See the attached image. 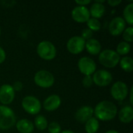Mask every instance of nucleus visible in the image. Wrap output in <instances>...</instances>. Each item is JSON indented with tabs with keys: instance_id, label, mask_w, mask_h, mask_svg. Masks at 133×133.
<instances>
[{
	"instance_id": "obj_14",
	"label": "nucleus",
	"mask_w": 133,
	"mask_h": 133,
	"mask_svg": "<svg viewBox=\"0 0 133 133\" xmlns=\"http://www.w3.org/2000/svg\"><path fill=\"white\" fill-rule=\"evenodd\" d=\"M92 117H94V108L88 105L82 106L75 114L76 120L80 123H86Z\"/></svg>"
},
{
	"instance_id": "obj_21",
	"label": "nucleus",
	"mask_w": 133,
	"mask_h": 133,
	"mask_svg": "<svg viewBox=\"0 0 133 133\" xmlns=\"http://www.w3.org/2000/svg\"><path fill=\"white\" fill-rule=\"evenodd\" d=\"M122 69L126 72H132L133 70V59L130 56H124L120 58L118 63Z\"/></svg>"
},
{
	"instance_id": "obj_12",
	"label": "nucleus",
	"mask_w": 133,
	"mask_h": 133,
	"mask_svg": "<svg viewBox=\"0 0 133 133\" xmlns=\"http://www.w3.org/2000/svg\"><path fill=\"white\" fill-rule=\"evenodd\" d=\"M126 26V23L121 16L113 18L108 25V31L112 36H118L123 33Z\"/></svg>"
},
{
	"instance_id": "obj_11",
	"label": "nucleus",
	"mask_w": 133,
	"mask_h": 133,
	"mask_svg": "<svg viewBox=\"0 0 133 133\" xmlns=\"http://www.w3.org/2000/svg\"><path fill=\"white\" fill-rule=\"evenodd\" d=\"M15 98V91L9 84H3L0 87V103L2 105L10 104Z\"/></svg>"
},
{
	"instance_id": "obj_7",
	"label": "nucleus",
	"mask_w": 133,
	"mask_h": 133,
	"mask_svg": "<svg viewBox=\"0 0 133 133\" xmlns=\"http://www.w3.org/2000/svg\"><path fill=\"white\" fill-rule=\"evenodd\" d=\"M129 92L128 85L122 81L115 82L111 88V97L118 101H124L128 97Z\"/></svg>"
},
{
	"instance_id": "obj_2",
	"label": "nucleus",
	"mask_w": 133,
	"mask_h": 133,
	"mask_svg": "<svg viewBox=\"0 0 133 133\" xmlns=\"http://www.w3.org/2000/svg\"><path fill=\"white\" fill-rule=\"evenodd\" d=\"M16 118L13 111L5 105H0V129L7 130L16 125Z\"/></svg>"
},
{
	"instance_id": "obj_23",
	"label": "nucleus",
	"mask_w": 133,
	"mask_h": 133,
	"mask_svg": "<svg viewBox=\"0 0 133 133\" xmlns=\"http://www.w3.org/2000/svg\"><path fill=\"white\" fill-rule=\"evenodd\" d=\"M39 131H44L48 128V123L46 118L44 115H37L34 118V125Z\"/></svg>"
},
{
	"instance_id": "obj_29",
	"label": "nucleus",
	"mask_w": 133,
	"mask_h": 133,
	"mask_svg": "<svg viewBox=\"0 0 133 133\" xmlns=\"http://www.w3.org/2000/svg\"><path fill=\"white\" fill-rule=\"evenodd\" d=\"M82 84L85 88H90L93 86V79L91 76H85L83 79Z\"/></svg>"
},
{
	"instance_id": "obj_34",
	"label": "nucleus",
	"mask_w": 133,
	"mask_h": 133,
	"mask_svg": "<svg viewBox=\"0 0 133 133\" xmlns=\"http://www.w3.org/2000/svg\"><path fill=\"white\" fill-rule=\"evenodd\" d=\"M129 96H130V97H129V101H130L131 106H132L133 105V98H132L133 87H131V89H130V91L129 92Z\"/></svg>"
},
{
	"instance_id": "obj_35",
	"label": "nucleus",
	"mask_w": 133,
	"mask_h": 133,
	"mask_svg": "<svg viewBox=\"0 0 133 133\" xmlns=\"http://www.w3.org/2000/svg\"><path fill=\"white\" fill-rule=\"evenodd\" d=\"M61 133H75L72 130H69V129H66V130H64V131H62Z\"/></svg>"
},
{
	"instance_id": "obj_6",
	"label": "nucleus",
	"mask_w": 133,
	"mask_h": 133,
	"mask_svg": "<svg viewBox=\"0 0 133 133\" xmlns=\"http://www.w3.org/2000/svg\"><path fill=\"white\" fill-rule=\"evenodd\" d=\"M21 105L23 110L31 115H37L41 110V101L34 96H26L23 97Z\"/></svg>"
},
{
	"instance_id": "obj_8",
	"label": "nucleus",
	"mask_w": 133,
	"mask_h": 133,
	"mask_svg": "<svg viewBox=\"0 0 133 133\" xmlns=\"http://www.w3.org/2000/svg\"><path fill=\"white\" fill-rule=\"evenodd\" d=\"M93 83L98 87H105L111 83L113 76L110 72L105 69H100L96 71L92 76Z\"/></svg>"
},
{
	"instance_id": "obj_30",
	"label": "nucleus",
	"mask_w": 133,
	"mask_h": 133,
	"mask_svg": "<svg viewBox=\"0 0 133 133\" xmlns=\"http://www.w3.org/2000/svg\"><path fill=\"white\" fill-rule=\"evenodd\" d=\"M12 87L14 91H20L23 89V83L20 81H16Z\"/></svg>"
},
{
	"instance_id": "obj_5",
	"label": "nucleus",
	"mask_w": 133,
	"mask_h": 133,
	"mask_svg": "<svg viewBox=\"0 0 133 133\" xmlns=\"http://www.w3.org/2000/svg\"><path fill=\"white\" fill-rule=\"evenodd\" d=\"M34 81L37 86L41 88H50L55 83V77L51 72L47 70H40L37 72L34 77Z\"/></svg>"
},
{
	"instance_id": "obj_19",
	"label": "nucleus",
	"mask_w": 133,
	"mask_h": 133,
	"mask_svg": "<svg viewBox=\"0 0 133 133\" xmlns=\"http://www.w3.org/2000/svg\"><path fill=\"white\" fill-rule=\"evenodd\" d=\"M105 10H106V9H105V6L104 5V4L95 2L91 5L90 9H89L90 14L92 16V18H95L97 19L101 18L104 15Z\"/></svg>"
},
{
	"instance_id": "obj_18",
	"label": "nucleus",
	"mask_w": 133,
	"mask_h": 133,
	"mask_svg": "<svg viewBox=\"0 0 133 133\" xmlns=\"http://www.w3.org/2000/svg\"><path fill=\"white\" fill-rule=\"evenodd\" d=\"M16 128L19 133H31L34 129V125L30 120L23 118L16 122Z\"/></svg>"
},
{
	"instance_id": "obj_25",
	"label": "nucleus",
	"mask_w": 133,
	"mask_h": 133,
	"mask_svg": "<svg viewBox=\"0 0 133 133\" xmlns=\"http://www.w3.org/2000/svg\"><path fill=\"white\" fill-rule=\"evenodd\" d=\"M87 28L90 29L92 32H97L101 28V23L100 20L95 18H92V17H90L87 20Z\"/></svg>"
},
{
	"instance_id": "obj_24",
	"label": "nucleus",
	"mask_w": 133,
	"mask_h": 133,
	"mask_svg": "<svg viewBox=\"0 0 133 133\" xmlns=\"http://www.w3.org/2000/svg\"><path fill=\"white\" fill-rule=\"evenodd\" d=\"M131 51V45L130 44L125 42V41H121L117 48H116V52L119 56L121 55H127Z\"/></svg>"
},
{
	"instance_id": "obj_31",
	"label": "nucleus",
	"mask_w": 133,
	"mask_h": 133,
	"mask_svg": "<svg viewBox=\"0 0 133 133\" xmlns=\"http://www.w3.org/2000/svg\"><path fill=\"white\" fill-rule=\"evenodd\" d=\"M75 2H76V4H77V5L86 6L91 2V0H76Z\"/></svg>"
},
{
	"instance_id": "obj_13",
	"label": "nucleus",
	"mask_w": 133,
	"mask_h": 133,
	"mask_svg": "<svg viewBox=\"0 0 133 133\" xmlns=\"http://www.w3.org/2000/svg\"><path fill=\"white\" fill-rule=\"evenodd\" d=\"M71 16L74 21L79 23H87V20L90 18L89 9L87 6H80V5L76 6L72 10Z\"/></svg>"
},
{
	"instance_id": "obj_27",
	"label": "nucleus",
	"mask_w": 133,
	"mask_h": 133,
	"mask_svg": "<svg viewBox=\"0 0 133 133\" xmlns=\"http://www.w3.org/2000/svg\"><path fill=\"white\" fill-rule=\"evenodd\" d=\"M48 130L49 133H61L62 128L60 125L56 122H52L48 125Z\"/></svg>"
},
{
	"instance_id": "obj_4",
	"label": "nucleus",
	"mask_w": 133,
	"mask_h": 133,
	"mask_svg": "<svg viewBox=\"0 0 133 133\" xmlns=\"http://www.w3.org/2000/svg\"><path fill=\"white\" fill-rule=\"evenodd\" d=\"M37 53L41 58L46 61H51L56 57L57 50L52 42L43 41L37 44Z\"/></svg>"
},
{
	"instance_id": "obj_33",
	"label": "nucleus",
	"mask_w": 133,
	"mask_h": 133,
	"mask_svg": "<svg viewBox=\"0 0 133 133\" xmlns=\"http://www.w3.org/2000/svg\"><path fill=\"white\" fill-rule=\"evenodd\" d=\"M121 3H122V0H108V4L112 7L118 6Z\"/></svg>"
},
{
	"instance_id": "obj_20",
	"label": "nucleus",
	"mask_w": 133,
	"mask_h": 133,
	"mask_svg": "<svg viewBox=\"0 0 133 133\" xmlns=\"http://www.w3.org/2000/svg\"><path fill=\"white\" fill-rule=\"evenodd\" d=\"M99 127V121L95 117H92L85 123V131L87 133H96L98 131Z\"/></svg>"
},
{
	"instance_id": "obj_36",
	"label": "nucleus",
	"mask_w": 133,
	"mask_h": 133,
	"mask_svg": "<svg viewBox=\"0 0 133 133\" xmlns=\"http://www.w3.org/2000/svg\"><path fill=\"white\" fill-rule=\"evenodd\" d=\"M105 133H119L118 131H116V130H113V129H111V130H108V132H106Z\"/></svg>"
},
{
	"instance_id": "obj_32",
	"label": "nucleus",
	"mask_w": 133,
	"mask_h": 133,
	"mask_svg": "<svg viewBox=\"0 0 133 133\" xmlns=\"http://www.w3.org/2000/svg\"><path fill=\"white\" fill-rule=\"evenodd\" d=\"M5 58H6V54H5V50L0 46V64L3 63L5 60Z\"/></svg>"
},
{
	"instance_id": "obj_3",
	"label": "nucleus",
	"mask_w": 133,
	"mask_h": 133,
	"mask_svg": "<svg viewBox=\"0 0 133 133\" xmlns=\"http://www.w3.org/2000/svg\"><path fill=\"white\" fill-rule=\"evenodd\" d=\"M121 57L112 49H105L99 54L98 60L100 63L105 68L112 69L118 65Z\"/></svg>"
},
{
	"instance_id": "obj_15",
	"label": "nucleus",
	"mask_w": 133,
	"mask_h": 133,
	"mask_svg": "<svg viewBox=\"0 0 133 133\" xmlns=\"http://www.w3.org/2000/svg\"><path fill=\"white\" fill-rule=\"evenodd\" d=\"M61 97L57 94H51L44 101L43 108L47 111H54L61 106Z\"/></svg>"
},
{
	"instance_id": "obj_22",
	"label": "nucleus",
	"mask_w": 133,
	"mask_h": 133,
	"mask_svg": "<svg viewBox=\"0 0 133 133\" xmlns=\"http://www.w3.org/2000/svg\"><path fill=\"white\" fill-rule=\"evenodd\" d=\"M125 23H129L130 26L133 24V2L128 4L123 10V17Z\"/></svg>"
},
{
	"instance_id": "obj_26",
	"label": "nucleus",
	"mask_w": 133,
	"mask_h": 133,
	"mask_svg": "<svg viewBox=\"0 0 133 133\" xmlns=\"http://www.w3.org/2000/svg\"><path fill=\"white\" fill-rule=\"evenodd\" d=\"M123 39L127 43H132L133 41V28L132 26H129L125 29L122 33Z\"/></svg>"
},
{
	"instance_id": "obj_17",
	"label": "nucleus",
	"mask_w": 133,
	"mask_h": 133,
	"mask_svg": "<svg viewBox=\"0 0 133 133\" xmlns=\"http://www.w3.org/2000/svg\"><path fill=\"white\" fill-rule=\"evenodd\" d=\"M85 48L87 49V51L92 55H99L101 51V44L100 41L97 39L91 38L86 41L85 43Z\"/></svg>"
},
{
	"instance_id": "obj_37",
	"label": "nucleus",
	"mask_w": 133,
	"mask_h": 133,
	"mask_svg": "<svg viewBox=\"0 0 133 133\" xmlns=\"http://www.w3.org/2000/svg\"><path fill=\"white\" fill-rule=\"evenodd\" d=\"M0 35H1V26H0Z\"/></svg>"
},
{
	"instance_id": "obj_9",
	"label": "nucleus",
	"mask_w": 133,
	"mask_h": 133,
	"mask_svg": "<svg viewBox=\"0 0 133 133\" xmlns=\"http://www.w3.org/2000/svg\"><path fill=\"white\" fill-rule=\"evenodd\" d=\"M79 72L84 76H91L96 72L97 65L94 59L90 57H82L77 63Z\"/></svg>"
},
{
	"instance_id": "obj_28",
	"label": "nucleus",
	"mask_w": 133,
	"mask_h": 133,
	"mask_svg": "<svg viewBox=\"0 0 133 133\" xmlns=\"http://www.w3.org/2000/svg\"><path fill=\"white\" fill-rule=\"evenodd\" d=\"M93 35H94V32H92L90 29L86 28V29H83V30H82V33H81V36H80V37H81L85 41H87L91 39L92 37H93Z\"/></svg>"
},
{
	"instance_id": "obj_16",
	"label": "nucleus",
	"mask_w": 133,
	"mask_h": 133,
	"mask_svg": "<svg viewBox=\"0 0 133 133\" xmlns=\"http://www.w3.org/2000/svg\"><path fill=\"white\" fill-rule=\"evenodd\" d=\"M118 118L120 122L125 124L130 123L133 119V108L131 105L123 107L118 111Z\"/></svg>"
},
{
	"instance_id": "obj_10",
	"label": "nucleus",
	"mask_w": 133,
	"mask_h": 133,
	"mask_svg": "<svg viewBox=\"0 0 133 133\" xmlns=\"http://www.w3.org/2000/svg\"><path fill=\"white\" fill-rule=\"evenodd\" d=\"M86 41L80 36H73L69 39L66 48L69 53L72 55L80 54L85 48Z\"/></svg>"
},
{
	"instance_id": "obj_1",
	"label": "nucleus",
	"mask_w": 133,
	"mask_h": 133,
	"mask_svg": "<svg viewBox=\"0 0 133 133\" xmlns=\"http://www.w3.org/2000/svg\"><path fill=\"white\" fill-rule=\"evenodd\" d=\"M117 106L110 101H103L99 102L94 109V115L99 121L108 122L113 120L118 114Z\"/></svg>"
}]
</instances>
